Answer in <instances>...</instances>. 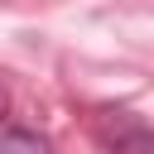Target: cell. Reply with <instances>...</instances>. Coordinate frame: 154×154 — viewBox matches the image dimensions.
Instances as JSON below:
<instances>
[{
  "label": "cell",
  "mask_w": 154,
  "mask_h": 154,
  "mask_svg": "<svg viewBox=\"0 0 154 154\" xmlns=\"http://www.w3.org/2000/svg\"><path fill=\"white\" fill-rule=\"evenodd\" d=\"M0 154H53V144H48L38 130H19V125H10L5 140H0Z\"/></svg>",
  "instance_id": "7a4b0ae2"
},
{
  "label": "cell",
  "mask_w": 154,
  "mask_h": 154,
  "mask_svg": "<svg viewBox=\"0 0 154 154\" xmlns=\"http://www.w3.org/2000/svg\"><path fill=\"white\" fill-rule=\"evenodd\" d=\"M91 140L106 154H154V130L130 111H101L91 116Z\"/></svg>",
  "instance_id": "6da1fadb"
}]
</instances>
